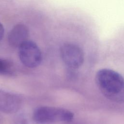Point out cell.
Segmentation results:
<instances>
[{"mask_svg":"<svg viewBox=\"0 0 124 124\" xmlns=\"http://www.w3.org/2000/svg\"><path fill=\"white\" fill-rule=\"evenodd\" d=\"M14 73L13 64L5 60L0 59V74L3 75H12Z\"/></svg>","mask_w":124,"mask_h":124,"instance_id":"52a82bcc","label":"cell"},{"mask_svg":"<svg viewBox=\"0 0 124 124\" xmlns=\"http://www.w3.org/2000/svg\"><path fill=\"white\" fill-rule=\"evenodd\" d=\"M29 30L24 24L19 23L16 25L8 35L9 45L14 48L19 47L23 43L28 40Z\"/></svg>","mask_w":124,"mask_h":124,"instance_id":"8992f818","label":"cell"},{"mask_svg":"<svg viewBox=\"0 0 124 124\" xmlns=\"http://www.w3.org/2000/svg\"><path fill=\"white\" fill-rule=\"evenodd\" d=\"M60 55L65 64L70 68L80 67L84 61V52L78 45L73 43L63 44L60 48Z\"/></svg>","mask_w":124,"mask_h":124,"instance_id":"3957f363","label":"cell"},{"mask_svg":"<svg viewBox=\"0 0 124 124\" xmlns=\"http://www.w3.org/2000/svg\"><path fill=\"white\" fill-rule=\"evenodd\" d=\"M18 48L19 59L24 65L28 68H35L40 64L42 60V53L34 42L27 40Z\"/></svg>","mask_w":124,"mask_h":124,"instance_id":"277c9868","label":"cell"},{"mask_svg":"<svg viewBox=\"0 0 124 124\" xmlns=\"http://www.w3.org/2000/svg\"><path fill=\"white\" fill-rule=\"evenodd\" d=\"M4 33V29L2 24L0 23V42L2 39Z\"/></svg>","mask_w":124,"mask_h":124,"instance_id":"ba28073f","label":"cell"},{"mask_svg":"<svg viewBox=\"0 0 124 124\" xmlns=\"http://www.w3.org/2000/svg\"><path fill=\"white\" fill-rule=\"evenodd\" d=\"M22 104L18 95L0 89V111L7 114L16 112Z\"/></svg>","mask_w":124,"mask_h":124,"instance_id":"5b68a950","label":"cell"},{"mask_svg":"<svg viewBox=\"0 0 124 124\" xmlns=\"http://www.w3.org/2000/svg\"><path fill=\"white\" fill-rule=\"evenodd\" d=\"M95 79L106 98L115 103H124V78L120 74L112 69L103 68L97 72Z\"/></svg>","mask_w":124,"mask_h":124,"instance_id":"6da1fadb","label":"cell"},{"mask_svg":"<svg viewBox=\"0 0 124 124\" xmlns=\"http://www.w3.org/2000/svg\"><path fill=\"white\" fill-rule=\"evenodd\" d=\"M70 110L58 107L42 106L36 108L32 113V120L38 124H52L70 122L74 118Z\"/></svg>","mask_w":124,"mask_h":124,"instance_id":"7a4b0ae2","label":"cell"}]
</instances>
